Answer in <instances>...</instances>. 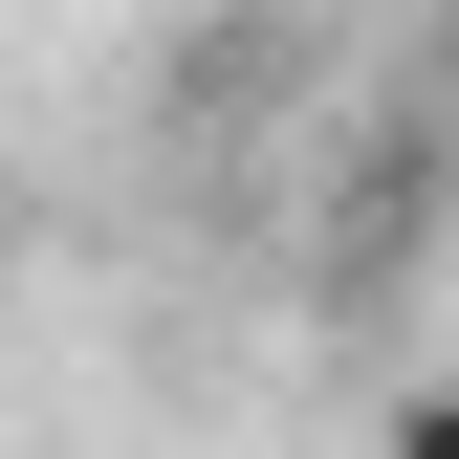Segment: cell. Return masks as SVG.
<instances>
[{"mask_svg": "<svg viewBox=\"0 0 459 459\" xmlns=\"http://www.w3.org/2000/svg\"><path fill=\"white\" fill-rule=\"evenodd\" d=\"M394 459H459V372H437V394H394Z\"/></svg>", "mask_w": 459, "mask_h": 459, "instance_id": "6da1fadb", "label": "cell"}, {"mask_svg": "<svg viewBox=\"0 0 459 459\" xmlns=\"http://www.w3.org/2000/svg\"><path fill=\"white\" fill-rule=\"evenodd\" d=\"M437 66H459V0H437Z\"/></svg>", "mask_w": 459, "mask_h": 459, "instance_id": "7a4b0ae2", "label": "cell"}, {"mask_svg": "<svg viewBox=\"0 0 459 459\" xmlns=\"http://www.w3.org/2000/svg\"><path fill=\"white\" fill-rule=\"evenodd\" d=\"M437 241H459V197H437Z\"/></svg>", "mask_w": 459, "mask_h": 459, "instance_id": "3957f363", "label": "cell"}]
</instances>
